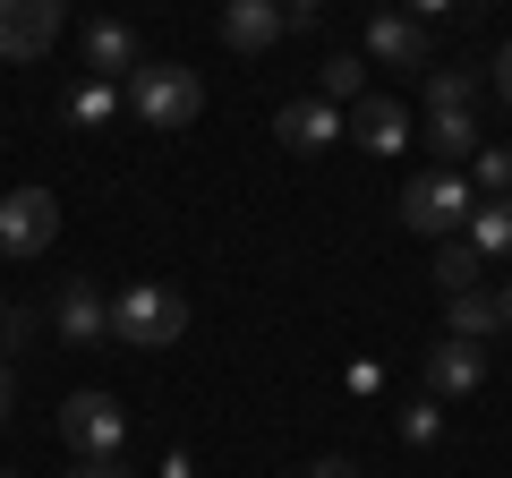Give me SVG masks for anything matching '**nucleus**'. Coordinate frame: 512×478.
I'll return each mask as SVG.
<instances>
[{
    "label": "nucleus",
    "mask_w": 512,
    "mask_h": 478,
    "mask_svg": "<svg viewBox=\"0 0 512 478\" xmlns=\"http://www.w3.org/2000/svg\"><path fill=\"white\" fill-rule=\"evenodd\" d=\"M128 111H137L146 129L180 137L188 120L205 111V77L188 69V60H137V77H128Z\"/></svg>",
    "instance_id": "f257e3e1"
},
{
    "label": "nucleus",
    "mask_w": 512,
    "mask_h": 478,
    "mask_svg": "<svg viewBox=\"0 0 512 478\" xmlns=\"http://www.w3.org/2000/svg\"><path fill=\"white\" fill-rule=\"evenodd\" d=\"M111 342H128V350L188 342V299L171 291V282H128V291L111 299Z\"/></svg>",
    "instance_id": "f03ea898"
},
{
    "label": "nucleus",
    "mask_w": 512,
    "mask_h": 478,
    "mask_svg": "<svg viewBox=\"0 0 512 478\" xmlns=\"http://www.w3.org/2000/svg\"><path fill=\"white\" fill-rule=\"evenodd\" d=\"M393 214H402V231H419V239H461L470 214H478V188H470V171H419Z\"/></svg>",
    "instance_id": "7ed1b4c3"
},
{
    "label": "nucleus",
    "mask_w": 512,
    "mask_h": 478,
    "mask_svg": "<svg viewBox=\"0 0 512 478\" xmlns=\"http://www.w3.org/2000/svg\"><path fill=\"white\" fill-rule=\"evenodd\" d=\"M60 444H69L77 461H120L128 453V410L111 402V393H69L60 402Z\"/></svg>",
    "instance_id": "20e7f679"
},
{
    "label": "nucleus",
    "mask_w": 512,
    "mask_h": 478,
    "mask_svg": "<svg viewBox=\"0 0 512 478\" xmlns=\"http://www.w3.org/2000/svg\"><path fill=\"white\" fill-rule=\"evenodd\" d=\"M60 239V197L52 188H9V197H0V257H43V248H52Z\"/></svg>",
    "instance_id": "39448f33"
},
{
    "label": "nucleus",
    "mask_w": 512,
    "mask_h": 478,
    "mask_svg": "<svg viewBox=\"0 0 512 478\" xmlns=\"http://www.w3.org/2000/svg\"><path fill=\"white\" fill-rule=\"evenodd\" d=\"M69 26V0H0V60H43Z\"/></svg>",
    "instance_id": "423d86ee"
},
{
    "label": "nucleus",
    "mask_w": 512,
    "mask_h": 478,
    "mask_svg": "<svg viewBox=\"0 0 512 478\" xmlns=\"http://www.w3.org/2000/svg\"><path fill=\"white\" fill-rule=\"evenodd\" d=\"M52 333H60L69 350H103V342H111V299H103V282H86V274L60 282V299H52Z\"/></svg>",
    "instance_id": "0eeeda50"
},
{
    "label": "nucleus",
    "mask_w": 512,
    "mask_h": 478,
    "mask_svg": "<svg viewBox=\"0 0 512 478\" xmlns=\"http://www.w3.org/2000/svg\"><path fill=\"white\" fill-rule=\"evenodd\" d=\"M274 137L291 154H325L333 137H350V120H342V103H325V94H299V103L274 111Z\"/></svg>",
    "instance_id": "6e6552de"
},
{
    "label": "nucleus",
    "mask_w": 512,
    "mask_h": 478,
    "mask_svg": "<svg viewBox=\"0 0 512 478\" xmlns=\"http://www.w3.org/2000/svg\"><path fill=\"white\" fill-rule=\"evenodd\" d=\"M487 385V342H461V333H444L436 350H427V393H436V402H470V393Z\"/></svg>",
    "instance_id": "1a4fd4ad"
},
{
    "label": "nucleus",
    "mask_w": 512,
    "mask_h": 478,
    "mask_svg": "<svg viewBox=\"0 0 512 478\" xmlns=\"http://www.w3.org/2000/svg\"><path fill=\"white\" fill-rule=\"evenodd\" d=\"M427 52H436V43H427V26L410 18V9H376V18H367V60H376V69H427Z\"/></svg>",
    "instance_id": "9d476101"
},
{
    "label": "nucleus",
    "mask_w": 512,
    "mask_h": 478,
    "mask_svg": "<svg viewBox=\"0 0 512 478\" xmlns=\"http://www.w3.org/2000/svg\"><path fill=\"white\" fill-rule=\"evenodd\" d=\"M350 137H359L367 154H384V163L402 146H419V137H410V111L393 103V94H359V103H350Z\"/></svg>",
    "instance_id": "9b49d317"
},
{
    "label": "nucleus",
    "mask_w": 512,
    "mask_h": 478,
    "mask_svg": "<svg viewBox=\"0 0 512 478\" xmlns=\"http://www.w3.org/2000/svg\"><path fill=\"white\" fill-rule=\"evenodd\" d=\"M282 35H291L282 0H222V43L231 52H274Z\"/></svg>",
    "instance_id": "f8f14e48"
},
{
    "label": "nucleus",
    "mask_w": 512,
    "mask_h": 478,
    "mask_svg": "<svg viewBox=\"0 0 512 478\" xmlns=\"http://www.w3.org/2000/svg\"><path fill=\"white\" fill-rule=\"evenodd\" d=\"M427 154H436V171H470V154H478V111H470V103H427Z\"/></svg>",
    "instance_id": "ddd939ff"
},
{
    "label": "nucleus",
    "mask_w": 512,
    "mask_h": 478,
    "mask_svg": "<svg viewBox=\"0 0 512 478\" xmlns=\"http://www.w3.org/2000/svg\"><path fill=\"white\" fill-rule=\"evenodd\" d=\"M86 77H137V35H128V18H94L86 26Z\"/></svg>",
    "instance_id": "4468645a"
},
{
    "label": "nucleus",
    "mask_w": 512,
    "mask_h": 478,
    "mask_svg": "<svg viewBox=\"0 0 512 478\" xmlns=\"http://www.w3.org/2000/svg\"><path fill=\"white\" fill-rule=\"evenodd\" d=\"M444 333H461V342H495V333H504V316H495V282L444 299Z\"/></svg>",
    "instance_id": "2eb2a0df"
},
{
    "label": "nucleus",
    "mask_w": 512,
    "mask_h": 478,
    "mask_svg": "<svg viewBox=\"0 0 512 478\" xmlns=\"http://www.w3.org/2000/svg\"><path fill=\"white\" fill-rule=\"evenodd\" d=\"M427 274H436V291L453 299V291H478V282H487V257H478L470 239H436V265H427Z\"/></svg>",
    "instance_id": "dca6fc26"
},
{
    "label": "nucleus",
    "mask_w": 512,
    "mask_h": 478,
    "mask_svg": "<svg viewBox=\"0 0 512 478\" xmlns=\"http://www.w3.org/2000/svg\"><path fill=\"white\" fill-rule=\"evenodd\" d=\"M478 248V257H512V197H478V214H470V231H461Z\"/></svg>",
    "instance_id": "f3484780"
},
{
    "label": "nucleus",
    "mask_w": 512,
    "mask_h": 478,
    "mask_svg": "<svg viewBox=\"0 0 512 478\" xmlns=\"http://www.w3.org/2000/svg\"><path fill=\"white\" fill-rule=\"evenodd\" d=\"M103 120H120V86H111V77H86V86L69 94V129H103Z\"/></svg>",
    "instance_id": "a211bd4d"
},
{
    "label": "nucleus",
    "mask_w": 512,
    "mask_h": 478,
    "mask_svg": "<svg viewBox=\"0 0 512 478\" xmlns=\"http://www.w3.org/2000/svg\"><path fill=\"white\" fill-rule=\"evenodd\" d=\"M316 94H325V103H359V94H367V60L359 52H333L325 77H316Z\"/></svg>",
    "instance_id": "6ab92c4d"
},
{
    "label": "nucleus",
    "mask_w": 512,
    "mask_h": 478,
    "mask_svg": "<svg viewBox=\"0 0 512 478\" xmlns=\"http://www.w3.org/2000/svg\"><path fill=\"white\" fill-rule=\"evenodd\" d=\"M470 188L478 197H512V146H478L470 154Z\"/></svg>",
    "instance_id": "aec40b11"
},
{
    "label": "nucleus",
    "mask_w": 512,
    "mask_h": 478,
    "mask_svg": "<svg viewBox=\"0 0 512 478\" xmlns=\"http://www.w3.org/2000/svg\"><path fill=\"white\" fill-rule=\"evenodd\" d=\"M402 436H410V444H436V436H444V402H436V393L402 402Z\"/></svg>",
    "instance_id": "412c9836"
},
{
    "label": "nucleus",
    "mask_w": 512,
    "mask_h": 478,
    "mask_svg": "<svg viewBox=\"0 0 512 478\" xmlns=\"http://www.w3.org/2000/svg\"><path fill=\"white\" fill-rule=\"evenodd\" d=\"M478 94V69H427V103H470Z\"/></svg>",
    "instance_id": "4be33fe9"
},
{
    "label": "nucleus",
    "mask_w": 512,
    "mask_h": 478,
    "mask_svg": "<svg viewBox=\"0 0 512 478\" xmlns=\"http://www.w3.org/2000/svg\"><path fill=\"white\" fill-rule=\"evenodd\" d=\"M35 333H43V316H35V308H9V316H0V342H9V350H26Z\"/></svg>",
    "instance_id": "5701e85b"
},
{
    "label": "nucleus",
    "mask_w": 512,
    "mask_h": 478,
    "mask_svg": "<svg viewBox=\"0 0 512 478\" xmlns=\"http://www.w3.org/2000/svg\"><path fill=\"white\" fill-rule=\"evenodd\" d=\"M282 18H291V35H308V26L325 18V0H282Z\"/></svg>",
    "instance_id": "b1692460"
},
{
    "label": "nucleus",
    "mask_w": 512,
    "mask_h": 478,
    "mask_svg": "<svg viewBox=\"0 0 512 478\" xmlns=\"http://www.w3.org/2000/svg\"><path fill=\"white\" fill-rule=\"evenodd\" d=\"M60 478H128V470H120V461H69Z\"/></svg>",
    "instance_id": "393cba45"
},
{
    "label": "nucleus",
    "mask_w": 512,
    "mask_h": 478,
    "mask_svg": "<svg viewBox=\"0 0 512 478\" xmlns=\"http://www.w3.org/2000/svg\"><path fill=\"white\" fill-rule=\"evenodd\" d=\"M487 77H495V94H504V111H512V43L495 52V69H487Z\"/></svg>",
    "instance_id": "a878e982"
},
{
    "label": "nucleus",
    "mask_w": 512,
    "mask_h": 478,
    "mask_svg": "<svg viewBox=\"0 0 512 478\" xmlns=\"http://www.w3.org/2000/svg\"><path fill=\"white\" fill-rule=\"evenodd\" d=\"M402 9H410V18H419V26H427V18H453L461 0H402Z\"/></svg>",
    "instance_id": "bb28decb"
},
{
    "label": "nucleus",
    "mask_w": 512,
    "mask_h": 478,
    "mask_svg": "<svg viewBox=\"0 0 512 478\" xmlns=\"http://www.w3.org/2000/svg\"><path fill=\"white\" fill-rule=\"evenodd\" d=\"M308 478H359V470H350V461H342V453H325V461H316V470H308Z\"/></svg>",
    "instance_id": "cd10ccee"
},
{
    "label": "nucleus",
    "mask_w": 512,
    "mask_h": 478,
    "mask_svg": "<svg viewBox=\"0 0 512 478\" xmlns=\"http://www.w3.org/2000/svg\"><path fill=\"white\" fill-rule=\"evenodd\" d=\"M18 410V376H9V359H0V419Z\"/></svg>",
    "instance_id": "c85d7f7f"
},
{
    "label": "nucleus",
    "mask_w": 512,
    "mask_h": 478,
    "mask_svg": "<svg viewBox=\"0 0 512 478\" xmlns=\"http://www.w3.org/2000/svg\"><path fill=\"white\" fill-rule=\"evenodd\" d=\"M495 316H504V333H512V282H495Z\"/></svg>",
    "instance_id": "c756f323"
},
{
    "label": "nucleus",
    "mask_w": 512,
    "mask_h": 478,
    "mask_svg": "<svg viewBox=\"0 0 512 478\" xmlns=\"http://www.w3.org/2000/svg\"><path fill=\"white\" fill-rule=\"evenodd\" d=\"M163 478H197V470H188V453H171V461H163Z\"/></svg>",
    "instance_id": "7c9ffc66"
},
{
    "label": "nucleus",
    "mask_w": 512,
    "mask_h": 478,
    "mask_svg": "<svg viewBox=\"0 0 512 478\" xmlns=\"http://www.w3.org/2000/svg\"><path fill=\"white\" fill-rule=\"evenodd\" d=\"M0 316H9V299H0Z\"/></svg>",
    "instance_id": "2f4dec72"
},
{
    "label": "nucleus",
    "mask_w": 512,
    "mask_h": 478,
    "mask_svg": "<svg viewBox=\"0 0 512 478\" xmlns=\"http://www.w3.org/2000/svg\"><path fill=\"white\" fill-rule=\"evenodd\" d=\"M0 478H9V470H0Z\"/></svg>",
    "instance_id": "473e14b6"
}]
</instances>
